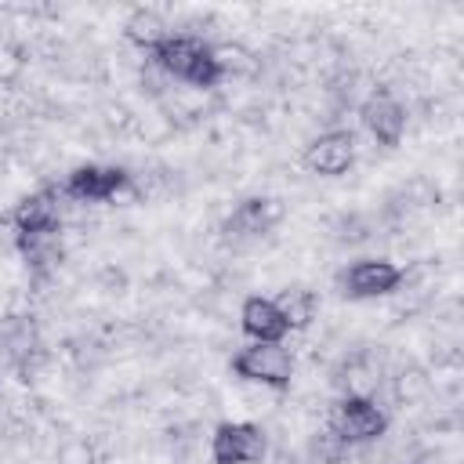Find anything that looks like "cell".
<instances>
[{
  "instance_id": "8fae6325",
  "label": "cell",
  "mask_w": 464,
  "mask_h": 464,
  "mask_svg": "<svg viewBox=\"0 0 464 464\" xmlns=\"http://www.w3.org/2000/svg\"><path fill=\"white\" fill-rule=\"evenodd\" d=\"M239 330L250 341H286L290 337V330H286L276 301L272 297H261V294H254V297L243 301V308H239Z\"/></svg>"
},
{
  "instance_id": "7c38bea8",
  "label": "cell",
  "mask_w": 464,
  "mask_h": 464,
  "mask_svg": "<svg viewBox=\"0 0 464 464\" xmlns=\"http://www.w3.org/2000/svg\"><path fill=\"white\" fill-rule=\"evenodd\" d=\"M272 301H276V308H279V315H283V323H286L290 334L308 330L312 319H315V308H319V301H315V294L308 286H286Z\"/></svg>"
},
{
  "instance_id": "6da1fadb",
  "label": "cell",
  "mask_w": 464,
  "mask_h": 464,
  "mask_svg": "<svg viewBox=\"0 0 464 464\" xmlns=\"http://www.w3.org/2000/svg\"><path fill=\"white\" fill-rule=\"evenodd\" d=\"M141 51L149 54V62L160 72H167L178 83L210 91L225 80L221 65H218V54H214V44L196 36V33H163L152 44H145Z\"/></svg>"
},
{
  "instance_id": "8992f818",
  "label": "cell",
  "mask_w": 464,
  "mask_h": 464,
  "mask_svg": "<svg viewBox=\"0 0 464 464\" xmlns=\"http://www.w3.org/2000/svg\"><path fill=\"white\" fill-rule=\"evenodd\" d=\"M268 453V439L254 420H221L210 435L214 464H261Z\"/></svg>"
},
{
  "instance_id": "9a60e30c",
  "label": "cell",
  "mask_w": 464,
  "mask_h": 464,
  "mask_svg": "<svg viewBox=\"0 0 464 464\" xmlns=\"http://www.w3.org/2000/svg\"><path fill=\"white\" fill-rule=\"evenodd\" d=\"M417 464H424V460H417Z\"/></svg>"
},
{
  "instance_id": "5bb4252c",
  "label": "cell",
  "mask_w": 464,
  "mask_h": 464,
  "mask_svg": "<svg viewBox=\"0 0 464 464\" xmlns=\"http://www.w3.org/2000/svg\"><path fill=\"white\" fill-rule=\"evenodd\" d=\"M58 464H94V453H91L87 439H69L58 450Z\"/></svg>"
},
{
  "instance_id": "ba28073f",
  "label": "cell",
  "mask_w": 464,
  "mask_h": 464,
  "mask_svg": "<svg viewBox=\"0 0 464 464\" xmlns=\"http://www.w3.org/2000/svg\"><path fill=\"white\" fill-rule=\"evenodd\" d=\"M359 120H362L366 134H370L377 145L395 149V145L402 141V134H406V120H410V116H406V105H402L388 87H377L373 94L362 98Z\"/></svg>"
},
{
  "instance_id": "277c9868",
  "label": "cell",
  "mask_w": 464,
  "mask_h": 464,
  "mask_svg": "<svg viewBox=\"0 0 464 464\" xmlns=\"http://www.w3.org/2000/svg\"><path fill=\"white\" fill-rule=\"evenodd\" d=\"M58 192L72 203H109L130 192V170L116 163H80L62 178Z\"/></svg>"
},
{
  "instance_id": "5b68a950",
  "label": "cell",
  "mask_w": 464,
  "mask_h": 464,
  "mask_svg": "<svg viewBox=\"0 0 464 464\" xmlns=\"http://www.w3.org/2000/svg\"><path fill=\"white\" fill-rule=\"evenodd\" d=\"M337 294L348 301H377L399 290L402 268L388 257H359L337 272Z\"/></svg>"
},
{
  "instance_id": "9c48e42d",
  "label": "cell",
  "mask_w": 464,
  "mask_h": 464,
  "mask_svg": "<svg viewBox=\"0 0 464 464\" xmlns=\"http://www.w3.org/2000/svg\"><path fill=\"white\" fill-rule=\"evenodd\" d=\"M14 236H40V232H62V192L58 185H44L29 196H22L11 210Z\"/></svg>"
},
{
  "instance_id": "30bf717a",
  "label": "cell",
  "mask_w": 464,
  "mask_h": 464,
  "mask_svg": "<svg viewBox=\"0 0 464 464\" xmlns=\"http://www.w3.org/2000/svg\"><path fill=\"white\" fill-rule=\"evenodd\" d=\"M283 218V203L276 196H246L232 207V214L221 221V232L232 239H257L272 232Z\"/></svg>"
},
{
  "instance_id": "7a4b0ae2",
  "label": "cell",
  "mask_w": 464,
  "mask_h": 464,
  "mask_svg": "<svg viewBox=\"0 0 464 464\" xmlns=\"http://www.w3.org/2000/svg\"><path fill=\"white\" fill-rule=\"evenodd\" d=\"M326 431L348 450L366 446V442H377L388 431V413H384V406H377V399H370L362 392H348L334 402Z\"/></svg>"
},
{
  "instance_id": "52a82bcc",
  "label": "cell",
  "mask_w": 464,
  "mask_h": 464,
  "mask_svg": "<svg viewBox=\"0 0 464 464\" xmlns=\"http://www.w3.org/2000/svg\"><path fill=\"white\" fill-rule=\"evenodd\" d=\"M359 156V145H355V134L344 130V127H334V130H323L319 138H312L301 152V167L308 174H319V178H341L352 170Z\"/></svg>"
},
{
  "instance_id": "3957f363",
  "label": "cell",
  "mask_w": 464,
  "mask_h": 464,
  "mask_svg": "<svg viewBox=\"0 0 464 464\" xmlns=\"http://www.w3.org/2000/svg\"><path fill=\"white\" fill-rule=\"evenodd\" d=\"M232 373L246 384L286 392L294 381V352L286 348V341H250L232 355Z\"/></svg>"
},
{
  "instance_id": "4fadbf2b",
  "label": "cell",
  "mask_w": 464,
  "mask_h": 464,
  "mask_svg": "<svg viewBox=\"0 0 464 464\" xmlns=\"http://www.w3.org/2000/svg\"><path fill=\"white\" fill-rule=\"evenodd\" d=\"M218 54V65H221V76H239V72H250L257 62L250 51H243L239 44H225V47H214Z\"/></svg>"
}]
</instances>
